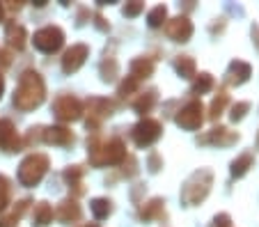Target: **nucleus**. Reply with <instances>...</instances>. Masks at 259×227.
Listing matches in <instances>:
<instances>
[{"mask_svg":"<svg viewBox=\"0 0 259 227\" xmlns=\"http://www.w3.org/2000/svg\"><path fill=\"white\" fill-rule=\"evenodd\" d=\"M44 99H46V83L41 78V74L32 69L23 71L19 76V85L14 89V97H12L14 106L19 110H23V113H30V110L39 108L44 104Z\"/></svg>","mask_w":259,"mask_h":227,"instance_id":"f257e3e1","label":"nucleus"},{"mask_svg":"<svg viewBox=\"0 0 259 227\" xmlns=\"http://www.w3.org/2000/svg\"><path fill=\"white\" fill-rule=\"evenodd\" d=\"M211 186H213V174H211V170H195V172L184 181L181 202L188 204V207H197L200 202L206 200Z\"/></svg>","mask_w":259,"mask_h":227,"instance_id":"f03ea898","label":"nucleus"},{"mask_svg":"<svg viewBox=\"0 0 259 227\" xmlns=\"http://www.w3.org/2000/svg\"><path fill=\"white\" fill-rule=\"evenodd\" d=\"M49 168H51V161H49L46 154H39V152L28 154V156L21 161V165H19V181L23 184V186H28V188L37 186V184L46 177Z\"/></svg>","mask_w":259,"mask_h":227,"instance_id":"7ed1b4c3","label":"nucleus"},{"mask_svg":"<svg viewBox=\"0 0 259 227\" xmlns=\"http://www.w3.org/2000/svg\"><path fill=\"white\" fill-rule=\"evenodd\" d=\"M32 44L37 51L41 53H58L60 49L64 46V30L60 25H44L34 32L32 37Z\"/></svg>","mask_w":259,"mask_h":227,"instance_id":"20e7f679","label":"nucleus"},{"mask_svg":"<svg viewBox=\"0 0 259 227\" xmlns=\"http://www.w3.org/2000/svg\"><path fill=\"white\" fill-rule=\"evenodd\" d=\"M53 115L60 119L62 124L67 122H76V119L83 117V101L73 94H58L53 99Z\"/></svg>","mask_w":259,"mask_h":227,"instance_id":"39448f33","label":"nucleus"},{"mask_svg":"<svg viewBox=\"0 0 259 227\" xmlns=\"http://www.w3.org/2000/svg\"><path fill=\"white\" fill-rule=\"evenodd\" d=\"M85 108H88V119H85V126H88V131H92V133H99L101 122L113 115L115 104L110 99H103V97H90L88 104H85Z\"/></svg>","mask_w":259,"mask_h":227,"instance_id":"423d86ee","label":"nucleus"},{"mask_svg":"<svg viewBox=\"0 0 259 227\" xmlns=\"http://www.w3.org/2000/svg\"><path fill=\"white\" fill-rule=\"evenodd\" d=\"M163 135V124L154 117H142L136 126L131 128V140L138 147H152Z\"/></svg>","mask_w":259,"mask_h":227,"instance_id":"0eeeda50","label":"nucleus"},{"mask_svg":"<svg viewBox=\"0 0 259 227\" xmlns=\"http://www.w3.org/2000/svg\"><path fill=\"white\" fill-rule=\"evenodd\" d=\"M126 145H124L122 138H110L106 143H101V149H99V156L94 161V168H101V165H119L126 161Z\"/></svg>","mask_w":259,"mask_h":227,"instance_id":"6e6552de","label":"nucleus"},{"mask_svg":"<svg viewBox=\"0 0 259 227\" xmlns=\"http://www.w3.org/2000/svg\"><path fill=\"white\" fill-rule=\"evenodd\" d=\"M177 126L186 128V131H197L204 124V106H202L200 99H191L179 113L175 115Z\"/></svg>","mask_w":259,"mask_h":227,"instance_id":"1a4fd4ad","label":"nucleus"},{"mask_svg":"<svg viewBox=\"0 0 259 227\" xmlns=\"http://www.w3.org/2000/svg\"><path fill=\"white\" fill-rule=\"evenodd\" d=\"M90 58V46L88 44H73L71 49L64 51L62 55V71L64 74H76Z\"/></svg>","mask_w":259,"mask_h":227,"instance_id":"9d476101","label":"nucleus"},{"mask_svg":"<svg viewBox=\"0 0 259 227\" xmlns=\"http://www.w3.org/2000/svg\"><path fill=\"white\" fill-rule=\"evenodd\" d=\"M165 35L170 37L172 41H188L193 37V23L188 16H177V19H170L165 21Z\"/></svg>","mask_w":259,"mask_h":227,"instance_id":"9b49d317","label":"nucleus"},{"mask_svg":"<svg viewBox=\"0 0 259 227\" xmlns=\"http://www.w3.org/2000/svg\"><path fill=\"white\" fill-rule=\"evenodd\" d=\"M76 135L69 126L64 124H53V126H44V135H41V143L49 145H58V147H67V145H73Z\"/></svg>","mask_w":259,"mask_h":227,"instance_id":"f8f14e48","label":"nucleus"},{"mask_svg":"<svg viewBox=\"0 0 259 227\" xmlns=\"http://www.w3.org/2000/svg\"><path fill=\"white\" fill-rule=\"evenodd\" d=\"M23 143H21L16 126L12 119H0V149L5 152H21Z\"/></svg>","mask_w":259,"mask_h":227,"instance_id":"ddd939ff","label":"nucleus"},{"mask_svg":"<svg viewBox=\"0 0 259 227\" xmlns=\"http://www.w3.org/2000/svg\"><path fill=\"white\" fill-rule=\"evenodd\" d=\"M241 135L236 133V131H232V128L227 126H215L211 128L206 135H200L197 138V143H211V145H220V147H227V145H234L239 143Z\"/></svg>","mask_w":259,"mask_h":227,"instance_id":"4468645a","label":"nucleus"},{"mask_svg":"<svg viewBox=\"0 0 259 227\" xmlns=\"http://www.w3.org/2000/svg\"><path fill=\"white\" fill-rule=\"evenodd\" d=\"M55 216H58L60 222H64V225H71V222H78L80 216H83V209H80V204L76 202V200L67 198L62 200V202L58 204V209H55Z\"/></svg>","mask_w":259,"mask_h":227,"instance_id":"2eb2a0df","label":"nucleus"},{"mask_svg":"<svg viewBox=\"0 0 259 227\" xmlns=\"http://www.w3.org/2000/svg\"><path fill=\"white\" fill-rule=\"evenodd\" d=\"M250 76H252V67H250L248 62H243V60H232L230 67H227V83L230 85H243L250 80Z\"/></svg>","mask_w":259,"mask_h":227,"instance_id":"dca6fc26","label":"nucleus"},{"mask_svg":"<svg viewBox=\"0 0 259 227\" xmlns=\"http://www.w3.org/2000/svg\"><path fill=\"white\" fill-rule=\"evenodd\" d=\"M5 39H7V46H10V49L23 51L25 39H28V32H25V28L21 23H16V21H10V23L5 25Z\"/></svg>","mask_w":259,"mask_h":227,"instance_id":"f3484780","label":"nucleus"},{"mask_svg":"<svg viewBox=\"0 0 259 227\" xmlns=\"http://www.w3.org/2000/svg\"><path fill=\"white\" fill-rule=\"evenodd\" d=\"M30 204H32V200L23 198V200H19L10 211H3V216H0V227H16L19 220L23 218V213L30 209Z\"/></svg>","mask_w":259,"mask_h":227,"instance_id":"a211bd4d","label":"nucleus"},{"mask_svg":"<svg viewBox=\"0 0 259 227\" xmlns=\"http://www.w3.org/2000/svg\"><path fill=\"white\" fill-rule=\"evenodd\" d=\"M140 220L149 222V220H156V218H165V200L163 198H152L147 204H142L140 211H138Z\"/></svg>","mask_w":259,"mask_h":227,"instance_id":"6ab92c4d","label":"nucleus"},{"mask_svg":"<svg viewBox=\"0 0 259 227\" xmlns=\"http://www.w3.org/2000/svg\"><path fill=\"white\" fill-rule=\"evenodd\" d=\"M158 101V92L156 89H147V92H140L133 99V110H136L138 115H142V117H147V113H152V108L156 106Z\"/></svg>","mask_w":259,"mask_h":227,"instance_id":"aec40b11","label":"nucleus"},{"mask_svg":"<svg viewBox=\"0 0 259 227\" xmlns=\"http://www.w3.org/2000/svg\"><path fill=\"white\" fill-rule=\"evenodd\" d=\"M131 78H136L138 83L145 78H149V76L154 74V60L152 58H147V55H142V58H136L131 60Z\"/></svg>","mask_w":259,"mask_h":227,"instance_id":"412c9836","label":"nucleus"},{"mask_svg":"<svg viewBox=\"0 0 259 227\" xmlns=\"http://www.w3.org/2000/svg\"><path fill=\"white\" fill-rule=\"evenodd\" d=\"M83 174H85L83 165H69V168L62 172L64 181L69 184V188H73V193H76V195H83V193H85V188H83Z\"/></svg>","mask_w":259,"mask_h":227,"instance_id":"4be33fe9","label":"nucleus"},{"mask_svg":"<svg viewBox=\"0 0 259 227\" xmlns=\"http://www.w3.org/2000/svg\"><path fill=\"white\" fill-rule=\"evenodd\" d=\"M252 165H254V154L252 152H243L241 156H236L234 161H232V168H230L232 179H241Z\"/></svg>","mask_w":259,"mask_h":227,"instance_id":"5701e85b","label":"nucleus"},{"mask_svg":"<svg viewBox=\"0 0 259 227\" xmlns=\"http://www.w3.org/2000/svg\"><path fill=\"white\" fill-rule=\"evenodd\" d=\"M53 220V207L49 202H37L32 209V225L34 227H49Z\"/></svg>","mask_w":259,"mask_h":227,"instance_id":"b1692460","label":"nucleus"},{"mask_svg":"<svg viewBox=\"0 0 259 227\" xmlns=\"http://www.w3.org/2000/svg\"><path fill=\"white\" fill-rule=\"evenodd\" d=\"M227 104H230V94H227L225 89L220 87L218 94L213 97V101H211V106H209V119H211V122L220 119V115L225 113V106H227Z\"/></svg>","mask_w":259,"mask_h":227,"instance_id":"393cba45","label":"nucleus"},{"mask_svg":"<svg viewBox=\"0 0 259 227\" xmlns=\"http://www.w3.org/2000/svg\"><path fill=\"white\" fill-rule=\"evenodd\" d=\"M175 69L181 78H195V60H193L191 55H177Z\"/></svg>","mask_w":259,"mask_h":227,"instance_id":"a878e982","label":"nucleus"},{"mask_svg":"<svg viewBox=\"0 0 259 227\" xmlns=\"http://www.w3.org/2000/svg\"><path fill=\"white\" fill-rule=\"evenodd\" d=\"M99 71H101V78L106 80V83H113L115 78L119 76V62L115 58H103L101 64H99Z\"/></svg>","mask_w":259,"mask_h":227,"instance_id":"bb28decb","label":"nucleus"},{"mask_svg":"<svg viewBox=\"0 0 259 227\" xmlns=\"http://www.w3.org/2000/svg\"><path fill=\"white\" fill-rule=\"evenodd\" d=\"M90 209H92V216L97 218V220H103V218H108L113 213V202L108 198H94L92 202H90Z\"/></svg>","mask_w":259,"mask_h":227,"instance_id":"cd10ccee","label":"nucleus"},{"mask_svg":"<svg viewBox=\"0 0 259 227\" xmlns=\"http://www.w3.org/2000/svg\"><path fill=\"white\" fill-rule=\"evenodd\" d=\"M213 89V76L206 74V71H202L200 76L195 74V80H193V94L195 97H202V94L211 92Z\"/></svg>","mask_w":259,"mask_h":227,"instance_id":"c85d7f7f","label":"nucleus"},{"mask_svg":"<svg viewBox=\"0 0 259 227\" xmlns=\"http://www.w3.org/2000/svg\"><path fill=\"white\" fill-rule=\"evenodd\" d=\"M165 21H167V7L165 5H156L154 10H149V14H147L149 28H161Z\"/></svg>","mask_w":259,"mask_h":227,"instance_id":"c756f323","label":"nucleus"},{"mask_svg":"<svg viewBox=\"0 0 259 227\" xmlns=\"http://www.w3.org/2000/svg\"><path fill=\"white\" fill-rule=\"evenodd\" d=\"M10 200H12V181L10 177L0 174V211H5L10 207Z\"/></svg>","mask_w":259,"mask_h":227,"instance_id":"7c9ffc66","label":"nucleus"},{"mask_svg":"<svg viewBox=\"0 0 259 227\" xmlns=\"http://www.w3.org/2000/svg\"><path fill=\"white\" fill-rule=\"evenodd\" d=\"M248 110H250V101H236V104L230 108V119L232 122H241Z\"/></svg>","mask_w":259,"mask_h":227,"instance_id":"2f4dec72","label":"nucleus"},{"mask_svg":"<svg viewBox=\"0 0 259 227\" xmlns=\"http://www.w3.org/2000/svg\"><path fill=\"white\" fill-rule=\"evenodd\" d=\"M138 89V80L136 78H131V76H126V78L119 83V87H117V94L122 97V99H126V97H131L133 92Z\"/></svg>","mask_w":259,"mask_h":227,"instance_id":"473e14b6","label":"nucleus"},{"mask_svg":"<svg viewBox=\"0 0 259 227\" xmlns=\"http://www.w3.org/2000/svg\"><path fill=\"white\" fill-rule=\"evenodd\" d=\"M142 10H145V3H140V0H136V3H126L124 5V16H128V19H133V16L142 14Z\"/></svg>","mask_w":259,"mask_h":227,"instance_id":"72a5a7b5","label":"nucleus"},{"mask_svg":"<svg viewBox=\"0 0 259 227\" xmlns=\"http://www.w3.org/2000/svg\"><path fill=\"white\" fill-rule=\"evenodd\" d=\"M147 168H149V172H158V170L163 168V161H161V156H158V152L149 154V158H147Z\"/></svg>","mask_w":259,"mask_h":227,"instance_id":"f704fd0d","label":"nucleus"},{"mask_svg":"<svg viewBox=\"0 0 259 227\" xmlns=\"http://www.w3.org/2000/svg\"><path fill=\"white\" fill-rule=\"evenodd\" d=\"M232 225V216L230 213H218V216L211 220V227H230Z\"/></svg>","mask_w":259,"mask_h":227,"instance_id":"c9c22d12","label":"nucleus"},{"mask_svg":"<svg viewBox=\"0 0 259 227\" xmlns=\"http://www.w3.org/2000/svg\"><path fill=\"white\" fill-rule=\"evenodd\" d=\"M12 64V53L10 51H0V67H10Z\"/></svg>","mask_w":259,"mask_h":227,"instance_id":"e433bc0d","label":"nucleus"},{"mask_svg":"<svg viewBox=\"0 0 259 227\" xmlns=\"http://www.w3.org/2000/svg\"><path fill=\"white\" fill-rule=\"evenodd\" d=\"M94 25H97V28H99V30H103V32H106V30H108V28H110V25H108V23H106V19H103V16H101V14H94Z\"/></svg>","mask_w":259,"mask_h":227,"instance_id":"4c0bfd02","label":"nucleus"},{"mask_svg":"<svg viewBox=\"0 0 259 227\" xmlns=\"http://www.w3.org/2000/svg\"><path fill=\"white\" fill-rule=\"evenodd\" d=\"M252 44L257 46V51H259V25H252Z\"/></svg>","mask_w":259,"mask_h":227,"instance_id":"58836bf2","label":"nucleus"},{"mask_svg":"<svg viewBox=\"0 0 259 227\" xmlns=\"http://www.w3.org/2000/svg\"><path fill=\"white\" fill-rule=\"evenodd\" d=\"M21 7H23V5H21V3H10V5H7V10H12V12L16 10V12H19Z\"/></svg>","mask_w":259,"mask_h":227,"instance_id":"ea45409f","label":"nucleus"},{"mask_svg":"<svg viewBox=\"0 0 259 227\" xmlns=\"http://www.w3.org/2000/svg\"><path fill=\"white\" fill-rule=\"evenodd\" d=\"M3 92H5V76L0 74V99H3Z\"/></svg>","mask_w":259,"mask_h":227,"instance_id":"a19ab883","label":"nucleus"},{"mask_svg":"<svg viewBox=\"0 0 259 227\" xmlns=\"http://www.w3.org/2000/svg\"><path fill=\"white\" fill-rule=\"evenodd\" d=\"M3 16H5V5L0 3V21H3Z\"/></svg>","mask_w":259,"mask_h":227,"instance_id":"79ce46f5","label":"nucleus"},{"mask_svg":"<svg viewBox=\"0 0 259 227\" xmlns=\"http://www.w3.org/2000/svg\"><path fill=\"white\" fill-rule=\"evenodd\" d=\"M80 227H99V225H94V222H92V225H80Z\"/></svg>","mask_w":259,"mask_h":227,"instance_id":"37998d69","label":"nucleus"},{"mask_svg":"<svg viewBox=\"0 0 259 227\" xmlns=\"http://www.w3.org/2000/svg\"><path fill=\"white\" fill-rule=\"evenodd\" d=\"M257 147H259V133H257Z\"/></svg>","mask_w":259,"mask_h":227,"instance_id":"c03bdc74","label":"nucleus"}]
</instances>
